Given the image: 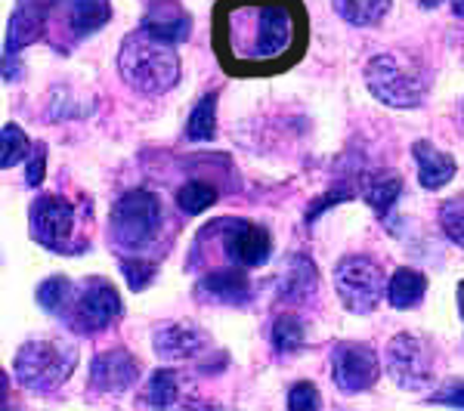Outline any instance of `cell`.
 <instances>
[{
    "instance_id": "6da1fadb",
    "label": "cell",
    "mask_w": 464,
    "mask_h": 411,
    "mask_svg": "<svg viewBox=\"0 0 464 411\" xmlns=\"http://www.w3.org/2000/svg\"><path fill=\"white\" fill-rule=\"evenodd\" d=\"M214 41L229 74L282 72L304 56V6L301 0H223Z\"/></svg>"
},
{
    "instance_id": "7a4b0ae2",
    "label": "cell",
    "mask_w": 464,
    "mask_h": 411,
    "mask_svg": "<svg viewBox=\"0 0 464 411\" xmlns=\"http://www.w3.org/2000/svg\"><path fill=\"white\" fill-rule=\"evenodd\" d=\"M118 74L137 93L161 96L177 87L179 56L174 43H164L140 28V32L127 34L118 50Z\"/></svg>"
},
{
    "instance_id": "3957f363",
    "label": "cell",
    "mask_w": 464,
    "mask_h": 411,
    "mask_svg": "<svg viewBox=\"0 0 464 411\" xmlns=\"http://www.w3.org/2000/svg\"><path fill=\"white\" fill-rule=\"evenodd\" d=\"M365 84L378 102L391 109H418L428 100L430 69L418 53L409 50H387L369 59L365 65Z\"/></svg>"
},
{
    "instance_id": "277c9868",
    "label": "cell",
    "mask_w": 464,
    "mask_h": 411,
    "mask_svg": "<svg viewBox=\"0 0 464 411\" xmlns=\"http://www.w3.org/2000/svg\"><path fill=\"white\" fill-rule=\"evenodd\" d=\"M74 365H78V347L56 338H34L22 343L13 358L19 384L32 393H53L72 378Z\"/></svg>"
},
{
    "instance_id": "5b68a950",
    "label": "cell",
    "mask_w": 464,
    "mask_h": 411,
    "mask_svg": "<svg viewBox=\"0 0 464 411\" xmlns=\"http://www.w3.org/2000/svg\"><path fill=\"white\" fill-rule=\"evenodd\" d=\"M164 207L155 192L149 189H133L115 201L109 220V235L121 251H143L155 242L161 229Z\"/></svg>"
},
{
    "instance_id": "8992f818",
    "label": "cell",
    "mask_w": 464,
    "mask_h": 411,
    "mask_svg": "<svg viewBox=\"0 0 464 411\" xmlns=\"http://www.w3.org/2000/svg\"><path fill=\"white\" fill-rule=\"evenodd\" d=\"M63 322L72 328L74 334H100L115 322L121 312V297H118L115 285L109 279H84L81 285H72L65 303L59 306Z\"/></svg>"
},
{
    "instance_id": "52a82bcc",
    "label": "cell",
    "mask_w": 464,
    "mask_h": 411,
    "mask_svg": "<svg viewBox=\"0 0 464 411\" xmlns=\"http://www.w3.org/2000/svg\"><path fill=\"white\" fill-rule=\"evenodd\" d=\"M334 291H338L341 303L356 316H369L378 310L381 297L387 294L384 272L372 257L365 253H347L338 266H334Z\"/></svg>"
},
{
    "instance_id": "ba28073f",
    "label": "cell",
    "mask_w": 464,
    "mask_h": 411,
    "mask_svg": "<svg viewBox=\"0 0 464 411\" xmlns=\"http://www.w3.org/2000/svg\"><path fill=\"white\" fill-rule=\"evenodd\" d=\"M387 375L400 390H428L433 380V347L421 334H396L387 347Z\"/></svg>"
},
{
    "instance_id": "9c48e42d",
    "label": "cell",
    "mask_w": 464,
    "mask_h": 411,
    "mask_svg": "<svg viewBox=\"0 0 464 411\" xmlns=\"http://www.w3.org/2000/svg\"><path fill=\"white\" fill-rule=\"evenodd\" d=\"M111 19L109 0H53L47 19V37L56 41V47L78 43L84 37L96 34Z\"/></svg>"
},
{
    "instance_id": "30bf717a",
    "label": "cell",
    "mask_w": 464,
    "mask_h": 411,
    "mask_svg": "<svg viewBox=\"0 0 464 411\" xmlns=\"http://www.w3.org/2000/svg\"><path fill=\"white\" fill-rule=\"evenodd\" d=\"M381 358L365 343L343 340L332 353V380L341 393H365L378 384Z\"/></svg>"
},
{
    "instance_id": "8fae6325",
    "label": "cell",
    "mask_w": 464,
    "mask_h": 411,
    "mask_svg": "<svg viewBox=\"0 0 464 411\" xmlns=\"http://www.w3.org/2000/svg\"><path fill=\"white\" fill-rule=\"evenodd\" d=\"M32 238L41 248L69 253L74 238V207L59 196H41L32 205Z\"/></svg>"
},
{
    "instance_id": "7c38bea8",
    "label": "cell",
    "mask_w": 464,
    "mask_h": 411,
    "mask_svg": "<svg viewBox=\"0 0 464 411\" xmlns=\"http://www.w3.org/2000/svg\"><path fill=\"white\" fill-rule=\"evenodd\" d=\"M217 229L223 233V253L232 266L238 269H254L264 266L273 253V238L264 226L248 220H220Z\"/></svg>"
},
{
    "instance_id": "4fadbf2b",
    "label": "cell",
    "mask_w": 464,
    "mask_h": 411,
    "mask_svg": "<svg viewBox=\"0 0 464 411\" xmlns=\"http://www.w3.org/2000/svg\"><path fill=\"white\" fill-rule=\"evenodd\" d=\"M140 378V358L127 349H106L90 362V387L96 393H127Z\"/></svg>"
},
{
    "instance_id": "5bb4252c",
    "label": "cell",
    "mask_w": 464,
    "mask_h": 411,
    "mask_svg": "<svg viewBox=\"0 0 464 411\" xmlns=\"http://www.w3.org/2000/svg\"><path fill=\"white\" fill-rule=\"evenodd\" d=\"M248 269H217L196 285V301L205 306H245L254 297Z\"/></svg>"
},
{
    "instance_id": "9a60e30c",
    "label": "cell",
    "mask_w": 464,
    "mask_h": 411,
    "mask_svg": "<svg viewBox=\"0 0 464 411\" xmlns=\"http://www.w3.org/2000/svg\"><path fill=\"white\" fill-rule=\"evenodd\" d=\"M208 331H201L196 322H168L152 334L155 356L161 362H186L196 358L208 347Z\"/></svg>"
},
{
    "instance_id": "2e32d148",
    "label": "cell",
    "mask_w": 464,
    "mask_h": 411,
    "mask_svg": "<svg viewBox=\"0 0 464 411\" xmlns=\"http://www.w3.org/2000/svg\"><path fill=\"white\" fill-rule=\"evenodd\" d=\"M53 0H19L10 16V32H6V53L34 43L37 37H47V19Z\"/></svg>"
},
{
    "instance_id": "e0dca14e",
    "label": "cell",
    "mask_w": 464,
    "mask_h": 411,
    "mask_svg": "<svg viewBox=\"0 0 464 411\" xmlns=\"http://www.w3.org/2000/svg\"><path fill=\"white\" fill-rule=\"evenodd\" d=\"M140 28H143L146 34L159 37V41H164V43H179V41L189 37L192 19H189V13L177 4V0H155V4L146 10L143 25Z\"/></svg>"
},
{
    "instance_id": "ac0fdd59",
    "label": "cell",
    "mask_w": 464,
    "mask_h": 411,
    "mask_svg": "<svg viewBox=\"0 0 464 411\" xmlns=\"http://www.w3.org/2000/svg\"><path fill=\"white\" fill-rule=\"evenodd\" d=\"M411 155H415V164H418V183H421L424 189H430V192L443 189L449 179L455 177V158L446 155L443 148H437L430 143H415Z\"/></svg>"
},
{
    "instance_id": "d6986e66",
    "label": "cell",
    "mask_w": 464,
    "mask_h": 411,
    "mask_svg": "<svg viewBox=\"0 0 464 411\" xmlns=\"http://www.w3.org/2000/svg\"><path fill=\"white\" fill-rule=\"evenodd\" d=\"M316 266H313L310 257H304V253H297V257H291V266L285 269V275H282L279 282V297L288 303H306L313 294H316Z\"/></svg>"
},
{
    "instance_id": "ffe728a7",
    "label": "cell",
    "mask_w": 464,
    "mask_h": 411,
    "mask_svg": "<svg viewBox=\"0 0 464 411\" xmlns=\"http://www.w3.org/2000/svg\"><path fill=\"white\" fill-rule=\"evenodd\" d=\"M428 294V279L418 269H396L393 279L387 282V301L396 310H415Z\"/></svg>"
},
{
    "instance_id": "44dd1931",
    "label": "cell",
    "mask_w": 464,
    "mask_h": 411,
    "mask_svg": "<svg viewBox=\"0 0 464 411\" xmlns=\"http://www.w3.org/2000/svg\"><path fill=\"white\" fill-rule=\"evenodd\" d=\"M334 13L359 28H372L391 13V0H332Z\"/></svg>"
},
{
    "instance_id": "7402d4cb",
    "label": "cell",
    "mask_w": 464,
    "mask_h": 411,
    "mask_svg": "<svg viewBox=\"0 0 464 411\" xmlns=\"http://www.w3.org/2000/svg\"><path fill=\"white\" fill-rule=\"evenodd\" d=\"M179 393H183V378H179L174 368H159L149 378V384L143 390V402L155 408H168V406H177Z\"/></svg>"
},
{
    "instance_id": "603a6c76",
    "label": "cell",
    "mask_w": 464,
    "mask_h": 411,
    "mask_svg": "<svg viewBox=\"0 0 464 411\" xmlns=\"http://www.w3.org/2000/svg\"><path fill=\"white\" fill-rule=\"evenodd\" d=\"M217 133V93H205L192 109L189 121H186V137L196 139V143H205V139H214Z\"/></svg>"
},
{
    "instance_id": "cb8c5ba5",
    "label": "cell",
    "mask_w": 464,
    "mask_h": 411,
    "mask_svg": "<svg viewBox=\"0 0 464 411\" xmlns=\"http://www.w3.org/2000/svg\"><path fill=\"white\" fill-rule=\"evenodd\" d=\"M400 196H402V183L396 177H378V179H369V183L362 186V198L369 201L378 214L391 211Z\"/></svg>"
},
{
    "instance_id": "d4e9b609",
    "label": "cell",
    "mask_w": 464,
    "mask_h": 411,
    "mask_svg": "<svg viewBox=\"0 0 464 411\" xmlns=\"http://www.w3.org/2000/svg\"><path fill=\"white\" fill-rule=\"evenodd\" d=\"M217 201V189L211 183H201V179H192V183H186L183 189L177 192V205L183 214L196 216V214H205L208 207H211Z\"/></svg>"
},
{
    "instance_id": "484cf974",
    "label": "cell",
    "mask_w": 464,
    "mask_h": 411,
    "mask_svg": "<svg viewBox=\"0 0 464 411\" xmlns=\"http://www.w3.org/2000/svg\"><path fill=\"white\" fill-rule=\"evenodd\" d=\"M0 139H4V148H0V167L4 170L16 167V164L32 152V139L25 137V130H22L19 124H4Z\"/></svg>"
},
{
    "instance_id": "4316f807",
    "label": "cell",
    "mask_w": 464,
    "mask_h": 411,
    "mask_svg": "<svg viewBox=\"0 0 464 411\" xmlns=\"http://www.w3.org/2000/svg\"><path fill=\"white\" fill-rule=\"evenodd\" d=\"M306 340V328L297 316H279L273 325V347L276 353H297Z\"/></svg>"
},
{
    "instance_id": "83f0119b",
    "label": "cell",
    "mask_w": 464,
    "mask_h": 411,
    "mask_svg": "<svg viewBox=\"0 0 464 411\" xmlns=\"http://www.w3.org/2000/svg\"><path fill=\"white\" fill-rule=\"evenodd\" d=\"M440 226L449 235V242H455L459 248H464V196L449 198L440 207Z\"/></svg>"
},
{
    "instance_id": "f1b7e54d",
    "label": "cell",
    "mask_w": 464,
    "mask_h": 411,
    "mask_svg": "<svg viewBox=\"0 0 464 411\" xmlns=\"http://www.w3.org/2000/svg\"><path fill=\"white\" fill-rule=\"evenodd\" d=\"M69 291H72V282L63 279V275H53V279H47L41 288H37V303H41L47 312H59V306L65 303Z\"/></svg>"
},
{
    "instance_id": "f546056e",
    "label": "cell",
    "mask_w": 464,
    "mask_h": 411,
    "mask_svg": "<svg viewBox=\"0 0 464 411\" xmlns=\"http://www.w3.org/2000/svg\"><path fill=\"white\" fill-rule=\"evenodd\" d=\"M121 272L127 279V285H130L133 291H143L152 285L155 279V266L149 263V260H137V257H124L121 260Z\"/></svg>"
},
{
    "instance_id": "4dcf8cb0",
    "label": "cell",
    "mask_w": 464,
    "mask_h": 411,
    "mask_svg": "<svg viewBox=\"0 0 464 411\" xmlns=\"http://www.w3.org/2000/svg\"><path fill=\"white\" fill-rule=\"evenodd\" d=\"M319 406H322V399H319L316 387H313L310 380H301V384L291 387V393H288V408L291 411H310V408H319Z\"/></svg>"
},
{
    "instance_id": "1f68e13d",
    "label": "cell",
    "mask_w": 464,
    "mask_h": 411,
    "mask_svg": "<svg viewBox=\"0 0 464 411\" xmlns=\"http://www.w3.org/2000/svg\"><path fill=\"white\" fill-rule=\"evenodd\" d=\"M430 402L452 406V408H464V380H446V384L430 396Z\"/></svg>"
},
{
    "instance_id": "d6a6232c",
    "label": "cell",
    "mask_w": 464,
    "mask_h": 411,
    "mask_svg": "<svg viewBox=\"0 0 464 411\" xmlns=\"http://www.w3.org/2000/svg\"><path fill=\"white\" fill-rule=\"evenodd\" d=\"M44 164H47V148L44 146H34L32 155H28V170H25V183L37 189L44 183Z\"/></svg>"
},
{
    "instance_id": "836d02e7",
    "label": "cell",
    "mask_w": 464,
    "mask_h": 411,
    "mask_svg": "<svg viewBox=\"0 0 464 411\" xmlns=\"http://www.w3.org/2000/svg\"><path fill=\"white\" fill-rule=\"evenodd\" d=\"M452 10H455V16L464 19V0H452Z\"/></svg>"
},
{
    "instance_id": "e575fe53",
    "label": "cell",
    "mask_w": 464,
    "mask_h": 411,
    "mask_svg": "<svg viewBox=\"0 0 464 411\" xmlns=\"http://www.w3.org/2000/svg\"><path fill=\"white\" fill-rule=\"evenodd\" d=\"M418 4H421L424 10H437V6L443 4V0H418Z\"/></svg>"
},
{
    "instance_id": "d590c367",
    "label": "cell",
    "mask_w": 464,
    "mask_h": 411,
    "mask_svg": "<svg viewBox=\"0 0 464 411\" xmlns=\"http://www.w3.org/2000/svg\"><path fill=\"white\" fill-rule=\"evenodd\" d=\"M459 312H461V319H464V282H459Z\"/></svg>"
}]
</instances>
